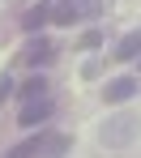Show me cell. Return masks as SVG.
I'll list each match as a JSON object with an SVG mask.
<instances>
[{"label":"cell","instance_id":"obj_1","mask_svg":"<svg viewBox=\"0 0 141 158\" xmlns=\"http://www.w3.org/2000/svg\"><path fill=\"white\" fill-rule=\"evenodd\" d=\"M137 137H141V120H137V115H128V111H124V115H111V120L98 128V141H103V145H111V150L133 145Z\"/></svg>","mask_w":141,"mask_h":158},{"label":"cell","instance_id":"obj_2","mask_svg":"<svg viewBox=\"0 0 141 158\" xmlns=\"http://www.w3.org/2000/svg\"><path fill=\"white\" fill-rule=\"evenodd\" d=\"M56 22L64 26H73V22H90V17H98L103 13V0H56Z\"/></svg>","mask_w":141,"mask_h":158},{"label":"cell","instance_id":"obj_3","mask_svg":"<svg viewBox=\"0 0 141 158\" xmlns=\"http://www.w3.org/2000/svg\"><path fill=\"white\" fill-rule=\"evenodd\" d=\"M52 98H34V103L22 107V115H17V124H26V128H34V124H43V120H52Z\"/></svg>","mask_w":141,"mask_h":158},{"label":"cell","instance_id":"obj_4","mask_svg":"<svg viewBox=\"0 0 141 158\" xmlns=\"http://www.w3.org/2000/svg\"><path fill=\"white\" fill-rule=\"evenodd\" d=\"M137 90H141V81H137V77H115V81H107L103 98H107V103H128Z\"/></svg>","mask_w":141,"mask_h":158},{"label":"cell","instance_id":"obj_5","mask_svg":"<svg viewBox=\"0 0 141 158\" xmlns=\"http://www.w3.org/2000/svg\"><path fill=\"white\" fill-rule=\"evenodd\" d=\"M111 60H141V30H128L120 43H115V56Z\"/></svg>","mask_w":141,"mask_h":158},{"label":"cell","instance_id":"obj_6","mask_svg":"<svg viewBox=\"0 0 141 158\" xmlns=\"http://www.w3.org/2000/svg\"><path fill=\"white\" fill-rule=\"evenodd\" d=\"M52 60V43L47 39H30L26 52H22V64H47Z\"/></svg>","mask_w":141,"mask_h":158},{"label":"cell","instance_id":"obj_7","mask_svg":"<svg viewBox=\"0 0 141 158\" xmlns=\"http://www.w3.org/2000/svg\"><path fill=\"white\" fill-rule=\"evenodd\" d=\"M64 154H68V137H43L39 158H64Z\"/></svg>","mask_w":141,"mask_h":158},{"label":"cell","instance_id":"obj_8","mask_svg":"<svg viewBox=\"0 0 141 158\" xmlns=\"http://www.w3.org/2000/svg\"><path fill=\"white\" fill-rule=\"evenodd\" d=\"M39 145H43V132H39V137H26V141H17L4 158H34V154H39Z\"/></svg>","mask_w":141,"mask_h":158},{"label":"cell","instance_id":"obj_9","mask_svg":"<svg viewBox=\"0 0 141 158\" xmlns=\"http://www.w3.org/2000/svg\"><path fill=\"white\" fill-rule=\"evenodd\" d=\"M47 13H52V4H34V9H30L26 17H22V26H26L30 34H39V26L47 22Z\"/></svg>","mask_w":141,"mask_h":158},{"label":"cell","instance_id":"obj_10","mask_svg":"<svg viewBox=\"0 0 141 158\" xmlns=\"http://www.w3.org/2000/svg\"><path fill=\"white\" fill-rule=\"evenodd\" d=\"M17 94H22V98H26V103H34V98H47V81H43V77H30L26 85H22V90H17Z\"/></svg>","mask_w":141,"mask_h":158},{"label":"cell","instance_id":"obj_11","mask_svg":"<svg viewBox=\"0 0 141 158\" xmlns=\"http://www.w3.org/2000/svg\"><path fill=\"white\" fill-rule=\"evenodd\" d=\"M9 90H13V81H9V77H0V98H4Z\"/></svg>","mask_w":141,"mask_h":158}]
</instances>
